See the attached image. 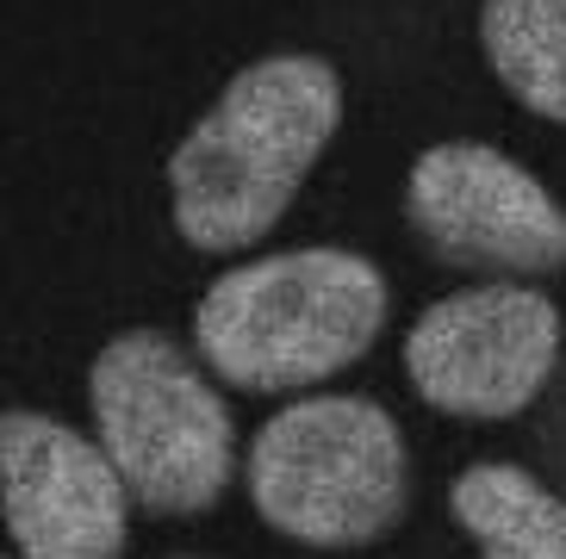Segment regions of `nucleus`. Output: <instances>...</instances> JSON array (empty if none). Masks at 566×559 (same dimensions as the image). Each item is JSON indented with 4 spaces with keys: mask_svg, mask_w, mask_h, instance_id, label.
<instances>
[{
    "mask_svg": "<svg viewBox=\"0 0 566 559\" xmlns=\"http://www.w3.org/2000/svg\"><path fill=\"white\" fill-rule=\"evenodd\" d=\"M343 125V75L324 56H262L168 156L175 231L200 255H237L281 224Z\"/></svg>",
    "mask_w": 566,
    "mask_h": 559,
    "instance_id": "1",
    "label": "nucleus"
},
{
    "mask_svg": "<svg viewBox=\"0 0 566 559\" xmlns=\"http://www.w3.org/2000/svg\"><path fill=\"white\" fill-rule=\"evenodd\" d=\"M386 324V274L355 249H286L206 286L200 361L237 392H305L361 361Z\"/></svg>",
    "mask_w": 566,
    "mask_h": 559,
    "instance_id": "2",
    "label": "nucleus"
},
{
    "mask_svg": "<svg viewBox=\"0 0 566 559\" xmlns=\"http://www.w3.org/2000/svg\"><path fill=\"white\" fill-rule=\"evenodd\" d=\"M87 411L106 461L150 516L212 510L237 473V429L181 342L125 329L87 367Z\"/></svg>",
    "mask_w": 566,
    "mask_h": 559,
    "instance_id": "3",
    "label": "nucleus"
},
{
    "mask_svg": "<svg viewBox=\"0 0 566 559\" xmlns=\"http://www.w3.org/2000/svg\"><path fill=\"white\" fill-rule=\"evenodd\" d=\"M399 423L355 392L300 398L262 423L250 442V504L268 528L300 547H367L405 516Z\"/></svg>",
    "mask_w": 566,
    "mask_h": 559,
    "instance_id": "4",
    "label": "nucleus"
},
{
    "mask_svg": "<svg viewBox=\"0 0 566 559\" xmlns=\"http://www.w3.org/2000/svg\"><path fill=\"white\" fill-rule=\"evenodd\" d=\"M554 361H560V312L548 293L516 280L436 298L405 336V373L417 398L473 423H504L530 411Z\"/></svg>",
    "mask_w": 566,
    "mask_h": 559,
    "instance_id": "5",
    "label": "nucleus"
},
{
    "mask_svg": "<svg viewBox=\"0 0 566 559\" xmlns=\"http://www.w3.org/2000/svg\"><path fill=\"white\" fill-rule=\"evenodd\" d=\"M405 218L417 243L461 274H560L566 212L523 162L492 144H436L411 162Z\"/></svg>",
    "mask_w": 566,
    "mask_h": 559,
    "instance_id": "6",
    "label": "nucleus"
},
{
    "mask_svg": "<svg viewBox=\"0 0 566 559\" xmlns=\"http://www.w3.org/2000/svg\"><path fill=\"white\" fill-rule=\"evenodd\" d=\"M0 473H7V528L19 559H118L132 485L118 478L101 442L38 411L0 416Z\"/></svg>",
    "mask_w": 566,
    "mask_h": 559,
    "instance_id": "7",
    "label": "nucleus"
},
{
    "mask_svg": "<svg viewBox=\"0 0 566 559\" xmlns=\"http://www.w3.org/2000/svg\"><path fill=\"white\" fill-rule=\"evenodd\" d=\"M454 523L473 535L480 559H566V497L511 461H480L449 492Z\"/></svg>",
    "mask_w": 566,
    "mask_h": 559,
    "instance_id": "8",
    "label": "nucleus"
},
{
    "mask_svg": "<svg viewBox=\"0 0 566 559\" xmlns=\"http://www.w3.org/2000/svg\"><path fill=\"white\" fill-rule=\"evenodd\" d=\"M480 44L530 113L566 125V0H485Z\"/></svg>",
    "mask_w": 566,
    "mask_h": 559,
    "instance_id": "9",
    "label": "nucleus"
}]
</instances>
